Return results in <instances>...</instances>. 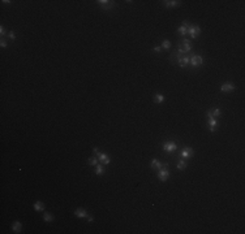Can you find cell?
Listing matches in <instances>:
<instances>
[{
  "instance_id": "6da1fadb",
  "label": "cell",
  "mask_w": 245,
  "mask_h": 234,
  "mask_svg": "<svg viewBox=\"0 0 245 234\" xmlns=\"http://www.w3.org/2000/svg\"><path fill=\"white\" fill-rule=\"evenodd\" d=\"M188 34L192 39H197L201 34V28L198 25H189L188 26Z\"/></svg>"
},
{
  "instance_id": "7a4b0ae2",
  "label": "cell",
  "mask_w": 245,
  "mask_h": 234,
  "mask_svg": "<svg viewBox=\"0 0 245 234\" xmlns=\"http://www.w3.org/2000/svg\"><path fill=\"white\" fill-rule=\"evenodd\" d=\"M189 63L193 68H198V66L202 65L203 59H202V56H200V55H193L189 57Z\"/></svg>"
},
{
  "instance_id": "3957f363",
  "label": "cell",
  "mask_w": 245,
  "mask_h": 234,
  "mask_svg": "<svg viewBox=\"0 0 245 234\" xmlns=\"http://www.w3.org/2000/svg\"><path fill=\"white\" fill-rule=\"evenodd\" d=\"M207 122H209V130L211 133L218 130V126H219V122H218V118H214V117H209L207 118Z\"/></svg>"
},
{
  "instance_id": "277c9868",
  "label": "cell",
  "mask_w": 245,
  "mask_h": 234,
  "mask_svg": "<svg viewBox=\"0 0 245 234\" xmlns=\"http://www.w3.org/2000/svg\"><path fill=\"white\" fill-rule=\"evenodd\" d=\"M168 177H169V172L167 170V166H163L162 169L158 170V178H159V181L166 182L168 179Z\"/></svg>"
},
{
  "instance_id": "5b68a950",
  "label": "cell",
  "mask_w": 245,
  "mask_h": 234,
  "mask_svg": "<svg viewBox=\"0 0 245 234\" xmlns=\"http://www.w3.org/2000/svg\"><path fill=\"white\" fill-rule=\"evenodd\" d=\"M177 148V144L175 143V142H166V143H163V151L164 152H175Z\"/></svg>"
},
{
  "instance_id": "8992f818",
  "label": "cell",
  "mask_w": 245,
  "mask_h": 234,
  "mask_svg": "<svg viewBox=\"0 0 245 234\" xmlns=\"http://www.w3.org/2000/svg\"><path fill=\"white\" fill-rule=\"evenodd\" d=\"M96 157H98V160L101 161L102 164H104V165H108V164L111 163V157H110L107 154H103V152H98V154H96Z\"/></svg>"
},
{
  "instance_id": "52a82bcc",
  "label": "cell",
  "mask_w": 245,
  "mask_h": 234,
  "mask_svg": "<svg viewBox=\"0 0 245 234\" xmlns=\"http://www.w3.org/2000/svg\"><path fill=\"white\" fill-rule=\"evenodd\" d=\"M235 90V85L232 82H224L220 86V91L222 92H231V91Z\"/></svg>"
},
{
  "instance_id": "ba28073f",
  "label": "cell",
  "mask_w": 245,
  "mask_h": 234,
  "mask_svg": "<svg viewBox=\"0 0 245 234\" xmlns=\"http://www.w3.org/2000/svg\"><path fill=\"white\" fill-rule=\"evenodd\" d=\"M96 3H98L103 9H112V8L115 7V3L114 1H108V0H98Z\"/></svg>"
},
{
  "instance_id": "9c48e42d",
  "label": "cell",
  "mask_w": 245,
  "mask_h": 234,
  "mask_svg": "<svg viewBox=\"0 0 245 234\" xmlns=\"http://www.w3.org/2000/svg\"><path fill=\"white\" fill-rule=\"evenodd\" d=\"M194 154V151H193V148H190V147H185L184 150L181 151V157L184 159V160H187V159H190Z\"/></svg>"
},
{
  "instance_id": "30bf717a",
  "label": "cell",
  "mask_w": 245,
  "mask_h": 234,
  "mask_svg": "<svg viewBox=\"0 0 245 234\" xmlns=\"http://www.w3.org/2000/svg\"><path fill=\"white\" fill-rule=\"evenodd\" d=\"M177 64L181 68H187L188 64H189V57H187V56H177Z\"/></svg>"
},
{
  "instance_id": "8fae6325",
  "label": "cell",
  "mask_w": 245,
  "mask_h": 234,
  "mask_svg": "<svg viewBox=\"0 0 245 234\" xmlns=\"http://www.w3.org/2000/svg\"><path fill=\"white\" fill-rule=\"evenodd\" d=\"M150 165H151L153 169H155V170H159V169H162L163 166H168V164H164V165H163V164L160 163L159 160H157V159H153Z\"/></svg>"
},
{
  "instance_id": "7c38bea8",
  "label": "cell",
  "mask_w": 245,
  "mask_h": 234,
  "mask_svg": "<svg viewBox=\"0 0 245 234\" xmlns=\"http://www.w3.org/2000/svg\"><path fill=\"white\" fill-rule=\"evenodd\" d=\"M188 26H189V23H188L187 21H184V22H183V25L180 26L179 29H177V31H179L180 35H187V34H188Z\"/></svg>"
},
{
  "instance_id": "4fadbf2b",
  "label": "cell",
  "mask_w": 245,
  "mask_h": 234,
  "mask_svg": "<svg viewBox=\"0 0 245 234\" xmlns=\"http://www.w3.org/2000/svg\"><path fill=\"white\" fill-rule=\"evenodd\" d=\"M74 215H76L78 219H85V217H87V212L85 211L83 208H76V211H74Z\"/></svg>"
},
{
  "instance_id": "5bb4252c",
  "label": "cell",
  "mask_w": 245,
  "mask_h": 234,
  "mask_svg": "<svg viewBox=\"0 0 245 234\" xmlns=\"http://www.w3.org/2000/svg\"><path fill=\"white\" fill-rule=\"evenodd\" d=\"M163 4L167 8H175V7H179L180 1H177V0H166V1H163Z\"/></svg>"
},
{
  "instance_id": "9a60e30c",
  "label": "cell",
  "mask_w": 245,
  "mask_h": 234,
  "mask_svg": "<svg viewBox=\"0 0 245 234\" xmlns=\"http://www.w3.org/2000/svg\"><path fill=\"white\" fill-rule=\"evenodd\" d=\"M12 232L13 233H21L22 232V224L20 221H15L12 225Z\"/></svg>"
},
{
  "instance_id": "2e32d148",
  "label": "cell",
  "mask_w": 245,
  "mask_h": 234,
  "mask_svg": "<svg viewBox=\"0 0 245 234\" xmlns=\"http://www.w3.org/2000/svg\"><path fill=\"white\" fill-rule=\"evenodd\" d=\"M44 208H46L44 203H42L41 200H37L35 203H34V209H35L37 212H43V211H44Z\"/></svg>"
},
{
  "instance_id": "e0dca14e",
  "label": "cell",
  "mask_w": 245,
  "mask_h": 234,
  "mask_svg": "<svg viewBox=\"0 0 245 234\" xmlns=\"http://www.w3.org/2000/svg\"><path fill=\"white\" fill-rule=\"evenodd\" d=\"M164 100H166V96H164L163 94H157V95H154V101H155V103L160 104V103H163Z\"/></svg>"
},
{
  "instance_id": "ac0fdd59",
  "label": "cell",
  "mask_w": 245,
  "mask_h": 234,
  "mask_svg": "<svg viewBox=\"0 0 245 234\" xmlns=\"http://www.w3.org/2000/svg\"><path fill=\"white\" fill-rule=\"evenodd\" d=\"M95 173L98 174V176L104 174V166L102 165V164H96V165H95Z\"/></svg>"
},
{
  "instance_id": "d6986e66",
  "label": "cell",
  "mask_w": 245,
  "mask_h": 234,
  "mask_svg": "<svg viewBox=\"0 0 245 234\" xmlns=\"http://www.w3.org/2000/svg\"><path fill=\"white\" fill-rule=\"evenodd\" d=\"M187 166H188V164L185 160H180L179 163H177V169H179V170H184Z\"/></svg>"
},
{
  "instance_id": "ffe728a7",
  "label": "cell",
  "mask_w": 245,
  "mask_h": 234,
  "mask_svg": "<svg viewBox=\"0 0 245 234\" xmlns=\"http://www.w3.org/2000/svg\"><path fill=\"white\" fill-rule=\"evenodd\" d=\"M43 220H44L46 222H52L53 221V216L51 213H48V212H46V213L43 215Z\"/></svg>"
},
{
  "instance_id": "44dd1931",
  "label": "cell",
  "mask_w": 245,
  "mask_h": 234,
  "mask_svg": "<svg viewBox=\"0 0 245 234\" xmlns=\"http://www.w3.org/2000/svg\"><path fill=\"white\" fill-rule=\"evenodd\" d=\"M210 111H211V116L214 117V118H218V117H220V115H222V112H220V109H219V108L210 109Z\"/></svg>"
},
{
  "instance_id": "7402d4cb",
  "label": "cell",
  "mask_w": 245,
  "mask_h": 234,
  "mask_svg": "<svg viewBox=\"0 0 245 234\" xmlns=\"http://www.w3.org/2000/svg\"><path fill=\"white\" fill-rule=\"evenodd\" d=\"M98 157H95V156H91V157H89V160H87V163H89V165H93V166H95L96 164H98Z\"/></svg>"
},
{
  "instance_id": "603a6c76",
  "label": "cell",
  "mask_w": 245,
  "mask_h": 234,
  "mask_svg": "<svg viewBox=\"0 0 245 234\" xmlns=\"http://www.w3.org/2000/svg\"><path fill=\"white\" fill-rule=\"evenodd\" d=\"M162 48L164 50H168V48H171V42H169L168 39H164L162 42Z\"/></svg>"
},
{
  "instance_id": "cb8c5ba5",
  "label": "cell",
  "mask_w": 245,
  "mask_h": 234,
  "mask_svg": "<svg viewBox=\"0 0 245 234\" xmlns=\"http://www.w3.org/2000/svg\"><path fill=\"white\" fill-rule=\"evenodd\" d=\"M7 31H5V29H4V26H0V35L1 37H4V35H7Z\"/></svg>"
},
{
  "instance_id": "d4e9b609",
  "label": "cell",
  "mask_w": 245,
  "mask_h": 234,
  "mask_svg": "<svg viewBox=\"0 0 245 234\" xmlns=\"http://www.w3.org/2000/svg\"><path fill=\"white\" fill-rule=\"evenodd\" d=\"M8 37H9L12 40H15L16 39V33L15 31H9V33H8Z\"/></svg>"
},
{
  "instance_id": "484cf974",
  "label": "cell",
  "mask_w": 245,
  "mask_h": 234,
  "mask_svg": "<svg viewBox=\"0 0 245 234\" xmlns=\"http://www.w3.org/2000/svg\"><path fill=\"white\" fill-rule=\"evenodd\" d=\"M0 46H1V48H5V47H7V46H8V43L5 42L4 39H1V42H0Z\"/></svg>"
},
{
  "instance_id": "4316f807",
  "label": "cell",
  "mask_w": 245,
  "mask_h": 234,
  "mask_svg": "<svg viewBox=\"0 0 245 234\" xmlns=\"http://www.w3.org/2000/svg\"><path fill=\"white\" fill-rule=\"evenodd\" d=\"M160 51H162V47H154V52H158V53H159Z\"/></svg>"
},
{
  "instance_id": "83f0119b",
  "label": "cell",
  "mask_w": 245,
  "mask_h": 234,
  "mask_svg": "<svg viewBox=\"0 0 245 234\" xmlns=\"http://www.w3.org/2000/svg\"><path fill=\"white\" fill-rule=\"evenodd\" d=\"M93 151H94V154H95V155H96V154H98V152H99V150H98V147H94V148H93Z\"/></svg>"
},
{
  "instance_id": "f1b7e54d",
  "label": "cell",
  "mask_w": 245,
  "mask_h": 234,
  "mask_svg": "<svg viewBox=\"0 0 245 234\" xmlns=\"http://www.w3.org/2000/svg\"><path fill=\"white\" fill-rule=\"evenodd\" d=\"M1 3H4V4H10V1H9V0H3Z\"/></svg>"
},
{
  "instance_id": "f546056e",
  "label": "cell",
  "mask_w": 245,
  "mask_h": 234,
  "mask_svg": "<svg viewBox=\"0 0 245 234\" xmlns=\"http://www.w3.org/2000/svg\"><path fill=\"white\" fill-rule=\"evenodd\" d=\"M89 222H94V219H93V217H89Z\"/></svg>"
}]
</instances>
